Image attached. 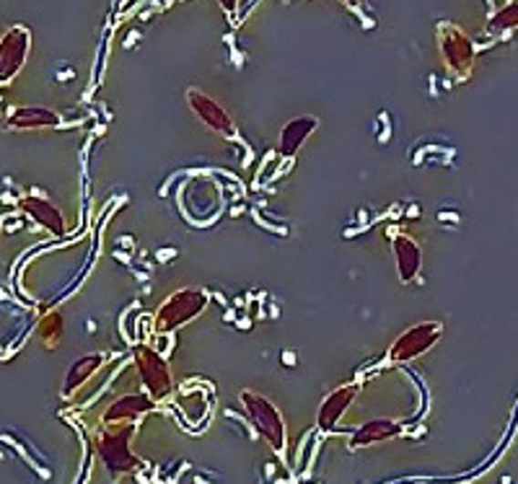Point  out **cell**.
I'll use <instances>...</instances> for the list:
<instances>
[{
	"label": "cell",
	"mask_w": 518,
	"mask_h": 484,
	"mask_svg": "<svg viewBox=\"0 0 518 484\" xmlns=\"http://www.w3.org/2000/svg\"><path fill=\"white\" fill-rule=\"evenodd\" d=\"M316 128H319V119H316V117H311V114L291 119L285 128L280 129V140H277V146H280V156H283V159H293V156L304 148V143L311 138V132H314Z\"/></svg>",
	"instance_id": "cell-12"
},
{
	"label": "cell",
	"mask_w": 518,
	"mask_h": 484,
	"mask_svg": "<svg viewBox=\"0 0 518 484\" xmlns=\"http://www.w3.org/2000/svg\"><path fill=\"white\" fill-rule=\"evenodd\" d=\"M187 104H190V109L197 114V119H200L205 128H211L212 132H218V135L226 138V140H236L239 129L233 125V117H231L215 98L208 97L205 91L190 88V91H187Z\"/></svg>",
	"instance_id": "cell-7"
},
{
	"label": "cell",
	"mask_w": 518,
	"mask_h": 484,
	"mask_svg": "<svg viewBox=\"0 0 518 484\" xmlns=\"http://www.w3.org/2000/svg\"><path fill=\"white\" fill-rule=\"evenodd\" d=\"M57 125H60V114L45 107H18L8 117V128L14 129H42L57 128Z\"/></svg>",
	"instance_id": "cell-15"
},
{
	"label": "cell",
	"mask_w": 518,
	"mask_h": 484,
	"mask_svg": "<svg viewBox=\"0 0 518 484\" xmlns=\"http://www.w3.org/2000/svg\"><path fill=\"white\" fill-rule=\"evenodd\" d=\"M135 366H138V373H140V381L146 386L148 396L153 402H166L174 391V381H171V371L153 347L148 345H138L135 347Z\"/></svg>",
	"instance_id": "cell-6"
},
{
	"label": "cell",
	"mask_w": 518,
	"mask_h": 484,
	"mask_svg": "<svg viewBox=\"0 0 518 484\" xmlns=\"http://www.w3.org/2000/svg\"><path fill=\"white\" fill-rule=\"evenodd\" d=\"M208 308V293L200 288H181L171 293L156 311V329L159 332H177L179 326L197 319Z\"/></svg>",
	"instance_id": "cell-2"
},
{
	"label": "cell",
	"mask_w": 518,
	"mask_h": 484,
	"mask_svg": "<svg viewBox=\"0 0 518 484\" xmlns=\"http://www.w3.org/2000/svg\"><path fill=\"white\" fill-rule=\"evenodd\" d=\"M32 49V34L26 26H14L0 39V83L16 78Z\"/></svg>",
	"instance_id": "cell-8"
},
{
	"label": "cell",
	"mask_w": 518,
	"mask_h": 484,
	"mask_svg": "<svg viewBox=\"0 0 518 484\" xmlns=\"http://www.w3.org/2000/svg\"><path fill=\"white\" fill-rule=\"evenodd\" d=\"M438 49H440L443 65L456 78H470L471 67H474V45L461 26L449 24V21L438 24Z\"/></svg>",
	"instance_id": "cell-3"
},
{
	"label": "cell",
	"mask_w": 518,
	"mask_h": 484,
	"mask_svg": "<svg viewBox=\"0 0 518 484\" xmlns=\"http://www.w3.org/2000/svg\"><path fill=\"white\" fill-rule=\"evenodd\" d=\"M104 366V355L101 353H94V355H83L78 357L73 366H70V371L65 376V384H63V394L65 396H70L73 391H78V388L94 376Z\"/></svg>",
	"instance_id": "cell-16"
},
{
	"label": "cell",
	"mask_w": 518,
	"mask_h": 484,
	"mask_svg": "<svg viewBox=\"0 0 518 484\" xmlns=\"http://www.w3.org/2000/svg\"><path fill=\"white\" fill-rule=\"evenodd\" d=\"M221 5H223V11H228V14H233L236 11V5H239V0H218Z\"/></svg>",
	"instance_id": "cell-19"
},
{
	"label": "cell",
	"mask_w": 518,
	"mask_h": 484,
	"mask_svg": "<svg viewBox=\"0 0 518 484\" xmlns=\"http://www.w3.org/2000/svg\"><path fill=\"white\" fill-rule=\"evenodd\" d=\"M399 433H402V425H399V422L371 420L353 433V438H350V448L357 451V448H366V446H373V443H384V440L397 438Z\"/></svg>",
	"instance_id": "cell-14"
},
{
	"label": "cell",
	"mask_w": 518,
	"mask_h": 484,
	"mask_svg": "<svg viewBox=\"0 0 518 484\" xmlns=\"http://www.w3.org/2000/svg\"><path fill=\"white\" fill-rule=\"evenodd\" d=\"M150 409H156V402L148 394H128L114 399L104 415H101V425L104 427H117V425H135L138 417L148 415Z\"/></svg>",
	"instance_id": "cell-9"
},
{
	"label": "cell",
	"mask_w": 518,
	"mask_h": 484,
	"mask_svg": "<svg viewBox=\"0 0 518 484\" xmlns=\"http://www.w3.org/2000/svg\"><path fill=\"white\" fill-rule=\"evenodd\" d=\"M391 252H394V262H397V274L402 283H415L420 277L422 270V249L418 242L402 233V231H394L391 233Z\"/></svg>",
	"instance_id": "cell-10"
},
{
	"label": "cell",
	"mask_w": 518,
	"mask_h": 484,
	"mask_svg": "<svg viewBox=\"0 0 518 484\" xmlns=\"http://www.w3.org/2000/svg\"><path fill=\"white\" fill-rule=\"evenodd\" d=\"M340 3H345V5H350V8H356L357 0H340Z\"/></svg>",
	"instance_id": "cell-20"
},
{
	"label": "cell",
	"mask_w": 518,
	"mask_h": 484,
	"mask_svg": "<svg viewBox=\"0 0 518 484\" xmlns=\"http://www.w3.org/2000/svg\"><path fill=\"white\" fill-rule=\"evenodd\" d=\"M440 337H443V324L440 322L415 324L394 339V345L388 347V363L402 366L409 360H418L425 353H430Z\"/></svg>",
	"instance_id": "cell-5"
},
{
	"label": "cell",
	"mask_w": 518,
	"mask_h": 484,
	"mask_svg": "<svg viewBox=\"0 0 518 484\" xmlns=\"http://www.w3.org/2000/svg\"><path fill=\"white\" fill-rule=\"evenodd\" d=\"M132 436H135V425L104 427V433L98 436V456L114 477H122L138 469V456L130 451Z\"/></svg>",
	"instance_id": "cell-4"
},
{
	"label": "cell",
	"mask_w": 518,
	"mask_h": 484,
	"mask_svg": "<svg viewBox=\"0 0 518 484\" xmlns=\"http://www.w3.org/2000/svg\"><path fill=\"white\" fill-rule=\"evenodd\" d=\"M63 335H65V322L60 311H47V314L39 319V324H36V337L42 339V345H45L47 350L60 347Z\"/></svg>",
	"instance_id": "cell-17"
},
{
	"label": "cell",
	"mask_w": 518,
	"mask_h": 484,
	"mask_svg": "<svg viewBox=\"0 0 518 484\" xmlns=\"http://www.w3.org/2000/svg\"><path fill=\"white\" fill-rule=\"evenodd\" d=\"M357 396V386L356 384H347V386L335 388L326 399L319 407V427L322 430H335L337 422L342 420V415L347 412V407L353 404V399Z\"/></svg>",
	"instance_id": "cell-13"
},
{
	"label": "cell",
	"mask_w": 518,
	"mask_h": 484,
	"mask_svg": "<svg viewBox=\"0 0 518 484\" xmlns=\"http://www.w3.org/2000/svg\"><path fill=\"white\" fill-rule=\"evenodd\" d=\"M490 29L492 32H508V29H518V3L505 5L495 16L490 18Z\"/></svg>",
	"instance_id": "cell-18"
},
{
	"label": "cell",
	"mask_w": 518,
	"mask_h": 484,
	"mask_svg": "<svg viewBox=\"0 0 518 484\" xmlns=\"http://www.w3.org/2000/svg\"><path fill=\"white\" fill-rule=\"evenodd\" d=\"M239 399H242L243 412L252 420L254 430L273 446V451H285V420L275 404L257 391H242Z\"/></svg>",
	"instance_id": "cell-1"
},
{
	"label": "cell",
	"mask_w": 518,
	"mask_h": 484,
	"mask_svg": "<svg viewBox=\"0 0 518 484\" xmlns=\"http://www.w3.org/2000/svg\"><path fill=\"white\" fill-rule=\"evenodd\" d=\"M18 208L26 212L32 221H36L42 228H47L52 236H65V218L57 205H52L45 197L26 194L18 200Z\"/></svg>",
	"instance_id": "cell-11"
}]
</instances>
